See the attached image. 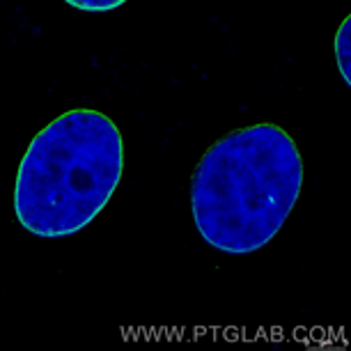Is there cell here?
I'll return each instance as SVG.
<instances>
[{"mask_svg":"<svg viewBox=\"0 0 351 351\" xmlns=\"http://www.w3.org/2000/svg\"><path fill=\"white\" fill-rule=\"evenodd\" d=\"M299 145L274 122L248 124L211 143L191 175L197 234L228 255H250L276 239L301 197Z\"/></svg>","mask_w":351,"mask_h":351,"instance_id":"obj_1","label":"cell"},{"mask_svg":"<svg viewBox=\"0 0 351 351\" xmlns=\"http://www.w3.org/2000/svg\"><path fill=\"white\" fill-rule=\"evenodd\" d=\"M349 25H351V16H344L342 25L337 28V35L333 39V53H335V62L337 69L342 74L344 83H351V39H349Z\"/></svg>","mask_w":351,"mask_h":351,"instance_id":"obj_3","label":"cell"},{"mask_svg":"<svg viewBox=\"0 0 351 351\" xmlns=\"http://www.w3.org/2000/svg\"><path fill=\"white\" fill-rule=\"evenodd\" d=\"M69 8H76L81 12H112L122 5H127L129 0H62Z\"/></svg>","mask_w":351,"mask_h":351,"instance_id":"obj_4","label":"cell"},{"mask_svg":"<svg viewBox=\"0 0 351 351\" xmlns=\"http://www.w3.org/2000/svg\"><path fill=\"white\" fill-rule=\"evenodd\" d=\"M124 175L117 124L95 108H74L32 138L19 163L14 216L25 232L64 239L95 223Z\"/></svg>","mask_w":351,"mask_h":351,"instance_id":"obj_2","label":"cell"}]
</instances>
